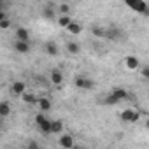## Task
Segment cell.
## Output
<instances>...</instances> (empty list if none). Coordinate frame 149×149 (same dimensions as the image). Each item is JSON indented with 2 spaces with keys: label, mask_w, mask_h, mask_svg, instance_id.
Returning <instances> with one entry per match:
<instances>
[{
  "label": "cell",
  "mask_w": 149,
  "mask_h": 149,
  "mask_svg": "<svg viewBox=\"0 0 149 149\" xmlns=\"http://www.w3.org/2000/svg\"><path fill=\"white\" fill-rule=\"evenodd\" d=\"M100 104H104V105H116V104H119V100H118L112 93H107V97H105V98H102V100H100Z\"/></svg>",
  "instance_id": "ffe728a7"
},
{
  "label": "cell",
  "mask_w": 149,
  "mask_h": 149,
  "mask_svg": "<svg viewBox=\"0 0 149 149\" xmlns=\"http://www.w3.org/2000/svg\"><path fill=\"white\" fill-rule=\"evenodd\" d=\"M125 65H126L128 70H137V68L140 67V61H139L135 56H126V58H125Z\"/></svg>",
  "instance_id": "4fadbf2b"
},
{
  "label": "cell",
  "mask_w": 149,
  "mask_h": 149,
  "mask_svg": "<svg viewBox=\"0 0 149 149\" xmlns=\"http://www.w3.org/2000/svg\"><path fill=\"white\" fill-rule=\"evenodd\" d=\"M49 81L54 84V86H60L61 83H63V74L60 72V70H51V76H49Z\"/></svg>",
  "instance_id": "8fae6325"
},
{
  "label": "cell",
  "mask_w": 149,
  "mask_h": 149,
  "mask_svg": "<svg viewBox=\"0 0 149 149\" xmlns=\"http://www.w3.org/2000/svg\"><path fill=\"white\" fill-rule=\"evenodd\" d=\"M11 26V21L7 19V18H4V19H0V28H2V30H7Z\"/></svg>",
  "instance_id": "484cf974"
},
{
  "label": "cell",
  "mask_w": 149,
  "mask_h": 149,
  "mask_svg": "<svg viewBox=\"0 0 149 149\" xmlns=\"http://www.w3.org/2000/svg\"><path fill=\"white\" fill-rule=\"evenodd\" d=\"M111 93H112V95H114V97H116L119 102H123V100H128V98H130L128 91H126V90H123V88H114Z\"/></svg>",
  "instance_id": "5bb4252c"
},
{
  "label": "cell",
  "mask_w": 149,
  "mask_h": 149,
  "mask_svg": "<svg viewBox=\"0 0 149 149\" xmlns=\"http://www.w3.org/2000/svg\"><path fill=\"white\" fill-rule=\"evenodd\" d=\"M37 107H39L42 112H47V111L53 107V104H51V100H49L47 97H40V98L37 100Z\"/></svg>",
  "instance_id": "7c38bea8"
},
{
  "label": "cell",
  "mask_w": 149,
  "mask_h": 149,
  "mask_svg": "<svg viewBox=\"0 0 149 149\" xmlns=\"http://www.w3.org/2000/svg\"><path fill=\"white\" fill-rule=\"evenodd\" d=\"M91 33L95 35V37H102V39H105V28H102V26H91Z\"/></svg>",
  "instance_id": "603a6c76"
},
{
  "label": "cell",
  "mask_w": 149,
  "mask_h": 149,
  "mask_svg": "<svg viewBox=\"0 0 149 149\" xmlns=\"http://www.w3.org/2000/svg\"><path fill=\"white\" fill-rule=\"evenodd\" d=\"M14 37H16V40H28L30 42V32H28V28H23V26L16 28Z\"/></svg>",
  "instance_id": "30bf717a"
},
{
  "label": "cell",
  "mask_w": 149,
  "mask_h": 149,
  "mask_svg": "<svg viewBox=\"0 0 149 149\" xmlns=\"http://www.w3.org/2000/svg\"><path fill=\"white\" fill-rule=\"evenodd\" d=\"M51 132L54 135H60L63 132V121L61 119H51Z\"/></svg>",
  "instance_id": "9a60e30c"
},
{
  "label": "cell",
  "mask_w": 149,
  "mask_h": 149,
  "mask_svg": "<svg viewBox=\"0 0 149 149\" xmlns=\"http://www.w3.org/2000/svg\"><path fill=\"white\" fill-rule=\"evenodd\" d=\"M70 23H72V18H70V14H61V16L58 18V25H60L61 28H67Z\"/></svg>",
  "instance_id": "7402d4cb"
},
{
  "label": "cell",
  "mask_w": 149,
  "mask_h": 149,
  "mask_svg": "<svg viewBox=\"0 0 149 149\" xmlns=\"http://www.w3.org/2000/svg\"><path fill=\"white\" fill-rule=\"evenodd\" d=\"M74 84H76V88H79V90H93L95 88V81L86 77V76H76Z\"/></svg>",
  "instance_id": "3957f363"
},
{
  "label": "cell",
  "mask_w": 149,
  "mask_h": 149,
  "mask_svg": "<svg viewBox=\"0 0 149 149\" xmlns=\"http://www.w3.org/2000/svg\"><path fill=\"white\" fill-rule=\"evenodd\" d=\"M26 147H28V149H37V147H39V144H37V142H33V140H30V142L26 144Z\"/></svg>",
  "instance_id": "4316f807"
},
{
  "label": "cell",
  "mask_w": 149,
  "mask_h": 149,
  "mask_svg": "<svg viewBox=\"0 0 149 149\" xmlns=\"http://www.w3.org/2000/svg\"><path fill=\"white\" fill-rule=\"evenodd\" d=\"M121 37V30L118 28V26H109V28H105V39H109V40H118Z\"/></svg>",
  "instance_id": "ba28073f"
},
{
  "label": "cell",
  "mask_w": 149,
  "mask_h": 149,
  "mask_svg": "<svg viewBox=\"0 0 149 149\" xmlns=\"http://www.w3.org/2000/svg\"><path fill=\"white\" fill-rule=\"evenodd\" d=\"M56 11H58L60 14H70V6H68V4H60V6L56 7Z\"/></svg>",
  "instance_id": "cb8c5ba5"
},
{
  "label": "cell",
  "mask_w": 149,
  "mask_h": 149,
  "mask_svg": "<svg viewBox=\"0 0 149 149\" xmlns=\"http://www.w3.org/2000/svg\"><path fill=\"white\" fill-rule=\"evenodd\" d=\"M44 51H46L49 56H58V54H60V47H58V44H56V42H53V40L46 42Z\"/></svg>",
  "instance_id": "9c48e42d"
},
{
  "label": "cell",
  "mask_w": 149,
  "mask_h": 149,
  "mask_svg": "<svg viewBox=\"0 0 149 149\" xmlns=\"http://www.w3.org/2000/svg\"><path fill=\"white\" fill-rule=\"evenodd\" d=\"M21 100H23L25 104H32V105H33V104H37V100H39V98H37L33 93H30V91H25V93L21 95Z\"/></svg>",
  "instance_id": "d6986e66"
},
{
  "label": "cell",
  "mask_w": 149,
  "mask_h": 149,
  "mask_svg": "<svg viewBox=\"0 0 149 149\" xmlns=\"http://www.w3.org/2000/svg\"><path fill=\"white\" fill-rule=\"evenodd\" d=\"M13 47H14V51L19 53V54H28L30 49H32V46H30L28 40H14Z\"/></svg>",
  "instance_id": "5b68a950"
},
{
  "label": "cell",
  "mask_w": 149,
  "mask_h": 149,
  "mask_svg": "<svg viewBox=\"0 0 149 149\" xmlns=\"http://www.w3.org/2000/svg\"><path fill=\"white\" fill-rule=\"evenodd\" d=\"M119 118H121V121H125V123H135V121H139L140 112H139V111H133V109H125V111L119 114Z\"/></svg>",
  "instance_id": "277c9868"
},
{
  "label": "cell",
  "mask_w": 149,
  "mask_h": 149,
  "mask_svg": "<svg viewBox=\"0 0 149 149\" xmlns=\"http://www.w3.org/2000/svg\"><path fill=\"white\" fill-rule=\"evenodd\" d=\"M42 16H44L46 19H54V18H56V9L51 7V6H47V7L42 9Z\"/></svg>",
  "instance_id": "ac0fdd59"
},
{
  "label": "cell",
  "mask_w": 149,
  "mask_h": 149,
  "mask_svg": "<svg viewBox=\"0 0 149 149\" xmlns=\"http://www.w3.org/2000/svg\"><path fill=\"white\" fill-rule=\"evenodd\" d=\"M67 32L72 33V35H79V33L83 32V26H81V23H77V21H72V23L67 26Z\"/></svg>",
  "instance_id": "2e32d148"
},
{
  "label": "cell",
  "mask_w": 149,
  "mask_h": 149,
  "mask_svg": "<svg viewBox=\"0 0 149 149\" xmlns=\"http://www.w3.org/2000/svg\"><path fill=\"white\" fill-rule=\"evenodd\" d=\"M58 146L60 147H65V149H72L74 146H76V142H74V137L72 135H61L58 139Z\"/></svg>",
  "instance_id": "52a82bcc"
},
{
  "label": "cell",
  "mask_w": 149,
  "mask_h": 149,
  "mask_svg": "<svg viewBox=\"0 0 149 149\" xmlns=\"http://www.w3.org/2000/svg\"><path fill=\"white\" fill-rule=\"evenodd\" d=\"M67 51L70 53V54H79V51H81V46L77 44V42H67Z\"/></svg>",
  "instance_id": "44dd1931"
},
{
  "label": "cell",
  "mask_w": 149,
  "mask_h": 149,
  "mask_svg": "<svg viewBox=\"0 0 149 149\" xmlns=\"http://www.w3.org/2000/svg\"><path fill=\"white\" fill-rule=\"evenodd\" d=\"M25 91H26V84H25L23 81H14V83L11 84V93H13L14 97H21Z\"/></svg>",
  "instance_id": "8992f818"
},
{
  "label": "cell",
  "mask_w": 149,
  "mask_h": 149,
  "mask_svg": "<svg viewBox=\"0 0 149 149\" xmlns=\"http://www.w3.org/2000/svg\"><path fill=\"white\" fill-rule=\"evenodd\" d=\"M140 74H142V77L149 83V65H146V67H142V70H140Z\"/></svg>",
  "instance_id": "d4e9b609"
},
{
  "label": "cell",
  "mask_w": 149,
  "mask_h": 149,
  "mask_svg": "<svg viewBox=\"0 0 149 149\" xmlns=\"http://www.w3.org/2000/svg\"><path fill=\"white\" fill-rule=\"evenodd\" d=\"M147 7H149V0H147Z\"/></svg>",
  "instance_id": "f1b7e54d"
},
{
  "label": "cell",
  "mask_w": 149,
  "mask_h": 149,
  "mask_svg": "<svg viewBox=\"0 0 149 149\" xmlns=\"http://www.w3.org/2000/svg\"><path fill=\"white\" fill-rule=\"evenodd\" d=\"M146 128H147V130H149V119H147V121H146Z\"/></svg>",
  "instance_id": "83f0119b"
},
{
  "label": "cell",
  "mask_w": 149,
  "mask_h": 149,
  "mask_svg": "<svg viewBox=\"0 0 149 149\" xmlns=\"http://www.w3.org/2000/svg\"><path fill=\"white\" fill-rule=\"evenodd\" d=\"M35 125H37V128H39V132L42 135H51L53 133L51 132V119H47L42 111L35 116Z\"/></svg>",
  "instance_id": "7a4b0ae2"
},
{
  "label": "cell",
  "mask_w": 149,
  "mask_h": 149,
  "mask_svg": "<svg viewBox=\"0 0 149 149\" xmlns=\"http://www.w3.org/2000/svg\"><path fill=\"white\" fill-rule=\"evenodd\" d=\"M123 2H125L133 13H139V14H146V16H149L147 0H123Z\"/></svg>",
  "instance_id": "6da1fadb"
},
{
  "label": "cell",
  "mask_w": 149,
  "mask_h": 149,
  "mask_svg": "<svg viewBox=\"0 0 149 149\" xmlns=\"http://www.w3.org/2000/svg\"><path fill=\"white\" fill-rule=\"evenodd\" d=\"M9 114H11V105H9V102H7V100L0 102V118H7Z\"/></svg>",
  "instance_id": "e0dca14e"
}]
</instances>
